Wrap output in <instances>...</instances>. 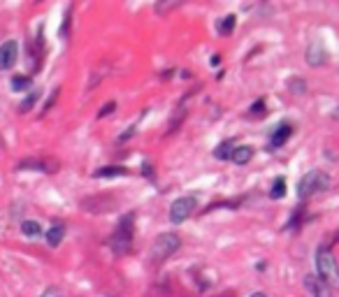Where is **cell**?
Segmentation results:
<instances>
[{
  "label": "cell",
  "mask_w": 339,
  "mask_h": 297,
  "mask_svg": "<svg viewBox=\"0 0 339 297\" xmlns=\"http://www.w3.org/2000/svg\"><path fill=\"white\" fill-rule=\"evenodd\" d=\"M135 130H137V128H128L126 133H123L121 137H119V142H126V140H130V137H133V135H135Z\"/></svg>",
  "instance_id": "23"
},
{
  "label": "cell",
  "mask_w": 339,
  "mask_h": 297,
  "mask_svg": "<svg viewBox=\"0 0 339 297\" xmlns=\"http://www.w3.org/2000/svg\"><path fill=\"white\" fill-rule=\"evenodd\" d=\"M40 297H63V290H61V288H56V285H51V288L42 290V295H40Z\"/></svg>",
  "instance_id": "21"
},
{
  "label": "cell",
  "mask_w": 339,
  "mask_h": 297,
  "mask_svg": "<svg viewBox=\"0 0 339 297\" xmlns=\"http://www.w3.org/2000/svg\"><path fill=\"white\" fill-rule=\"evenodd\" d=\"M332 119H337V121H339V107H337V110L332 112Z\"/></svg>",
  "instance_id": "25"
},
{
  "label": "cell",
  "mask_w": 339,
  "mask_h": 297,
  "mask_svg": "<svg viewBox=\"0 0 339 297\" xmlns=\"http://www.w3.org/2000/svg\"><path fill=\"white\" fill-rule=\"evenodd\" d=\"M232 160H235L237 165H246L251 158H253V149L251 146H237L235 151H232Z\"/></svg>",
  "instance_id": "11"
},
{
  "label": "cell",
  "mask_w": 339,
  "mask_h": 297,
  "mask_svg": "<svg viewBox=\"0 0 339 297\" xmlns=\"http://www.w3.org/2000/svg\"><path fill=\"white\" fill-rule=\"evenodd\" d=\"M291 88H293V93H297V95H300V93L307 91V84H304V81H300V79H293V81H291Z\"/></svg>",
  "instance_id": "20"
},
{
  "label": "cell",
  "mask_w": 339,
  "mask_h": 297,
  "mask_svg": "<svg viewBox=\"0 0 339 297\" xmlns=\"http://www.w3.org/2000/svg\"><path fill=\"white\" fill-rule=\"evenodd\" d=\"M195 205H198V202H195V197H191V195L175 200V205L170 207V221H172V223H184V221L195 212Z\"/></svg>",
  "instance_id": "5"
},
{
  "label": "cell",
  "mask_w": 339,
  "mask_h": 297,
  "mask_svg": "<svg viewBox=\"0 0 339 297\" xmlns=\"http://www.w3.org/2000/svg\"><path fill=\"white\" fill-rule=\"evenodd\" d=\"M17 56H19V44L14 40H7L0 47V70H10L17 63Z\"/></svg>",
  "instance_id": "7"
},
{
  "label": "cell",
  "mask_w": 339,
  "mask_h": 297,
  "mask_svg": "<svg viewBox=\"0 0 339 297\" xmlns=\"http://www.w3.org/2000/svg\"><path fill=\"white\" fill-rule=\"evenodd\" d=\"M133 235H135V214L128 212L126 216L119 221L114 235L109 239L112 251H114L116 255H126L128 251H130V246H133Z\"/></svg>",
  "instance_id": "2"
},
{
  "label": "cell",
  "mask_w": 339,
  "mask_h": 297,
  "mask_svg": "<svg viewBox=\"0 0 339 297\" xmlns=\"http://www.w3.org/2000/svg\"><path fill=\"white\" fill-rule=\"evenodd\" d=\"M21 232H24L26 237H37L42 232V228H40L37 221H24V223H21Z\"/></svg>",
  "instance_id": "14"
},
{
  "label": "cell",
  "mask_w": 339,
  "mask_h": 297,
  "mask_svg": "<svg viewBox=\"0 0 339 297\" xmlns=\"http://www.w3.org/2000/svg\"><path fill=\"white\" fill-rule=\"evenodd\" d=\"M21 170H47L42 163H37V160H24V163L19 165Z\"/></svg>",
  "instance_id": "19"
},
{
  "label": "cell",
  "mask_w": 339,
  "mask_h": 297,
  "mask_svg": "<svg viewBox=\"0 0 339 297\" xmlns=\"http://www.w3.org/2000/svg\"><path fill=\"white\" fill-rule=\"evenodd\" d=\"M327 186H330V176L323 170H311L300 179V183H297V195L307 200V197L316 195L318 190H325Z\"/></svg>",
  "instance_id": "3"
},
{
  "label": "cell",
  "mask_w": 339,
  "mask_h": 297,
  "mask_svg": "<svg viewBox=\"0 0 339 297\" xmlns=\"http://www.w3.org/2000/svg\"><path fill=\"white\" fill-rule=\"evenodd\" d=\"M270 195H272L274 200H279V197H284V195H286V179H281V176H279L277 181H274L272 190H270Z\"/></svg>",
  "instance_id": "16"
},
{
  "label": "cell",
  "mask_w": 339,
  "mask_h": 297,
  "mask_svg": "<svg viewBox=\"0 0 339 297\" xmlns=\"http://www.w3.org/2000/svg\"><path fill=\"white\" fill-rule=\"evenodd\" d=\"M304 290L311 297H330L332 295V290H330L316 274H307V276H304Z\"/></svg>",
  "instance_id": "6"
},
{
  "label": "cell",
  "mask_w": 339,
  "mask_h": 297,
  "mask_svg": "<svg viewBox=\"0 0 339 297\" xmlns=\"http://www.w3.org/2000/svg\"><path fill=\"white\" fill-rule=\"evenodd\" d=\"M28 86H31V77H14L12 79V88L14 91H26V88H28Z\"/></svg>",
  "instance_id": "17"
},
{
  "label": "cell",
  "mask_w": 339,
  "mask_h": 297,
  "mask_svg": "<svg viewBox=\"0 0 339 297\" xmlns=\"http://www.w3.org/2000/svg\"><path fill=\"white\" fill-rule=\"evenodd\" d=\"M221 297H228V295H221Z\"/></svg>",
  "instance_id": "27"
},
{
  "label": "cell",
  "mask_w": 339,
  "mask_h": 297,
  "mask_svg": "<svg viewBox=\"0 0 339 297\" xmlns=\"http://www.w3.org/2000/svg\"><path fill=\"white\" fill-rule=\"evenodd\" d=\"M232 151H235L232 142H223V144L216 149V158H218V160H228V158L232 156Z\"/></svg>",
  "instance_id": "15"
},
{
  "label": "cell",
  "mask_w": 339,
  "mask_h": 297,
  "mask_svg": "<svg viewBox=\"0 0 339 297\" xmlns=\"http://www.w3.org/2000/svg\"><path fill=\"white\" fill-rule=\"evenodd\" d=\"M316 276L330 288L337 290L339 288V262L330 249H318L316 251Z\"/></svg>",
  "instance_id": "1"
},
{
  "label": "cell",
  "mask_w": 339,
  "mask_h": 297,
  "mask_svg": "<svg viewBox=\"0 0 339 297\" xmlns=\"http://www.w3.org/2000/svg\"><path fill=\"white\" fill-rule=\"evenodd\" d=\"M123 174H128V170L121 167V165H107V167H100V170L93 172L96 179H112V176H123Z\"/></svg>",
  "instance_id": "10"
},
{
  "label": "cell",
  "mask_w": 339,
  "mask_h": 297,
  "mask_svg": "<svg viewBox=\"0 0 339 297\" xmlns=\"http://www.w3.org/2000/svg\"><path fill=\"white\" fill-rule=\"evenodd\" d=\"M263 107H265V105H263V100H258V103H256L253 107H251V112H253V114H261Z\"/></svg>",
  "instance_id": "24"
},
{
  "label": "cell",
  "mask_w": 339,
  "mask_h": 297,
  "mask_svg": "<svg viewBox=\"0 0 339 297\" xmlns=\"http://www.w3.org/2000/svg\"><path fill=\"white\" fill-rule=\"evenodd\" d=\"M235 26H237V17H235V14H230V17H223V19H221V24H218V33H221V35H230V33L235 31Z\"/></svg>",
  "instance_id": "13"
},
{
  "label": "cell",
  "mask_w": 339,
  "mask_h": 297,
  "mask_svg": "<svg viewBox=\"0 0 339 297\" xmlns=\"http://www.w3.org/2000/svg\"><path fill=\"white\" fill-rule=\"evenodd\" d=\"M251 297H267V295H265V292H253Z\"/></svg>",
  "instance_id": "26"
},
{
  "label": "cell",
  "mask_w": 339,
  "mask_h": 297,
  "mask_svg": "<svg viewBox=\"0 0 339 297\" xmlns=\"http://www.w3.org/2000/svg\"><path fill=\"white\" fill-rule=\"evenodd\" d=\"M179 246H182V239H179V235H175V232H163V235H158L153 246H151V260L153 262H165L175 251H179Z\"/></svg>",
  "instance_id": "4"
},
{
  "label": "cell",
  "mask_w": 339,
  "mask_h": 297,
  "mask_svg": "<svg viewBox=\"0 0 339 297\" xmlns=\"http://www.w3.org/2000/svg\"><path fill=\"white\" fill-rule=\"evenodd\" d=\"M291 137V126H279L272 133V146H281L286 144V140Z\"/></svg>",
  "instance_id": "12"
},
{
  "label": "cell",
  "mask_w": 339,
  "mask_h": 297,
  "mask_svg": "<svg viewBox=\"0 0 339 297\" xmlns=\"http://www.w3.org/2000/svg\"><path fill=\"white\" fill-rule=\"evenodd\" d=\"M325 61H327V54H325V49H323V44L318 42V40L311 42V47H309V51H307V63L314 67H321Z\"/></svg>",
  "instance_id": "8"
},
{
  "label": "cell",
  "mask_w": 339,
  "mask_h": 297,
  "mask_svg": "<svg viewBox=\"0 0 339 297\" xmlns=\"http://www.w3.org/2000/svg\"><path fill=\"white\" fill-rule=\"evenodd\" d=\"M37 97H40V91H33L31 95H28V97L24 100V103H21V107H19V110H21V112H31V110H33V105L37 103Z\"/></svg>",
  "instance_id": "18"
},
{
  "label": "cell",
  "mask_w": 339,
  "mask_h": 297,
  "mask_svg": "<svg viewBox=\"0 0 339 297\" xmlns=\"http://www.w3.org/2000/svg\"><path fill=\"white\" fill-rule=\"evenodd\" d=\"M63 237H65V225L56 223V225H51L49 232H47V244L51 246V249H56V246L63 242Z\"/></svg>",
  "instance_id": "9"
},
{
  "label": "cell",
  "mask_w": 339,
  "mask_h": 297,
  "mask_svg": "<svg viewBox=\"0 0 339 297\" xmlns=\"http://www.w3.org/2000/svg\"><path fill=\"white\" fill-rule=\"evenodd\" d=\"M114 110H116V103H107V105H105V107H103V110L98 112V119H105V116H109V114H112V112H114Z\"/></svg>",
  "instance_id": "22"
}]
</instances>
